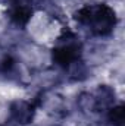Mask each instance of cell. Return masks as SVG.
Segmentation results:
<instances>
[{
	"label": "cell",
	"mask_w": 125,
	"mask_h": 126,
	"mask_svg": "<svg viewBox=\"0 0 125 126\" xmlns=\"http://www.w3.org/2000/svg\"><path fill=\"white\" fill-rule=\"evenodd\" d=\"M21 73V67H19V63L18 60L13 57V56H3L0 59V75L4 76L6 79H16L19 78Z\"/></svg>",
	"instance_id": "8"
},
{
	"label": "cell",
	"mask_w": 125,
	"mask_h": 126,
	"mask_svg": "<svg viewBox=\"0 0 125 126\" xmlns=\"http://www.w3.org/2000/svg\"><path fill=\"white\" fill-rule=\"evenodd\" d=\"M106 120L109 126H124V104L116 103L106 111Z\"/></svg>",
	"instance_id": "9"
},
{
	"label": "cell",
	"mask_w": 125,
	"mask_h": 126,
	"mask_svg": "<svg viewBox=\"0 0 125 126\" xmlns=\"http://www.w3.org/2000/svg\"><path fill=\"white\" fill-rule=\"evenodd\" d=\"M52 60L65 70L83 60V43L72 31H65L56 40L52 48Z\"/></svg>",
	"instance_id": "2"
},
{
	"label": "cell",
	"mask_w": 125,
	"mask_h": 126,
	"mask_svg": "<svg viewBox=\"0 0 125 126\" xmlns=\"http://www.w3.org/2000/svg\"><path fill=\"white\" fill-rule=\"evenodd\" d=\"M40 106L55 117H65L68 114V106L63 97L58 94H44L40 100Z\"/></svg>",
	"instance_id": "5"
},
{
	"label": "cell",
	"mask_w": 125,
	"mask_h": 126,
	"mask_svg": "<svg viewBox=\"0 0 125 126\" xmlns=\"http://www.w3.org/2000/svg\"><path fill=\"white\" fill-rule=\"evenodd\" d=\"M77 107L85 116H94V114L100 113L99 104H97V100L94 97L93 91H83V93H80L78 97H77Z\"/></svg>",
	"instance_id": "7"
},
{
	"label": "cell",
	"mask_w": 125,
	"mask_h": 126,
	"mask_svg": "<svg viewBox=\"0 0 125 126\" xmlns=\"http://www.w3.org/2000/svg\"><path fill=\"white\" fill-rule=\"evenodd\" d=\"M7 113H9V120L13 122L15 125L28 126L35 119L37 104L28 100H24V98H18V100L10 101Z\"/></svg>",
	"instance_id": "3"
},
{
	"label": "cell",
	"mask_w": 125,
	"mask_h": 126,
	"mask_svg": "<svg viewBox=\"0 0 125 126\" xmlns=\"http://www.w3.org/2000/svg\"><path fill=\"white\" fill-rule=\"evenodd\" d=\"M74 19L78 27L99 38L110 37L118 27L116 10L107 3L84 4L74 13Z\"/></svg>",
	"instance_id": "1"
},
{
	"label": "cell",
	"mask_w": 125,
	"mask_h": 126,
	"mask_svg": "<svg viewBox=\"0 0 125 126\" xmlns=\"http://www.w3.org/2000/svg\"><path fill=\"white\" fill-rule=\"evenodd\" d=\"M56 126H59V125H56Z\"/></svg>",
	"instance_id": "10"
},
{
	"label": "cell",
	"mask_w": 125,
	"mask_h": 126,
	"mask_svg": "<svg viewBox=\"0 0 125 126\" xmlns=\"http://www.w3.org/2000/svg\"><path fill=\"white\" fill-rule=\"evenodd\" d=\"M93 94L96 97V100H97L100 113H106L112 106L116 104V90L112 85L100 84L93 91Z\"/></svg>",
	"instance_id": "6"
},
{
	"label": "cell",
	"mask_w": 125,
	"mask_h": 126,
	"mask_svg": "<svg viewBox=\"0 0 125 126\" xmlns=\"http://www.w3.org/2000/svg\"><path fill=\"white\" fill-rule=\"evenodd\" d=\"M32 6L27 0H7L6 16L16 28H25L32 18Z\"/></svg>",
	"instance_id": "4"
}]
</instances>
